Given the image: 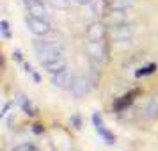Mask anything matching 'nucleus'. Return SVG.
Segmentation results:
<instances>
[{
  "label": "nucleus",
  "instance_id": "nucleus-1",
  "mask_svg": "<svg viewBox=\"0 0 158 151\" xmlns=\"http://www.w3.org/2000/svg\"><path fill=\"white\" fill-rule=\"evenodd\" d=\"M34 52H36V57L39 59V62L44 64V62H50V61H55V59L64 57V52L59 46L57 43H52V41H46L43 37H37L34 39Z\"/></svg>",
  "mask_w": 158,
  "mask_h": 151
},
{
  "label": "nucleus",
  "instance_id": "nucleus-2",
  "mask_svg": "<svg viewBox=\"0 0 158 151\" xmlns=\"http://www.w3.org/2000/svg\"><path fill=\"white\" fill-rule=\"evenodd\" d=\"M25 27L36 37H44L52 32V23L48 22V18H39V16L25 15Z\"/></svg>",
  "mask_w": 158,
  "mask_h": 151
},
{
  "label": "nucleus",
  "instance_id": "nucleus-3",
  "mask_svg": "<svg viewBox=\"0 0 158 151\" xmlns=\"http://www.w3.org/2000/svg\"><path fill=\"white\" fill-rule=\"evenodd\" d=\"M85 52L91 57L93 62L96 64H103L108 61V43L107 39L103 41H87L85 43Z\"/></svg>",
  "mask_w": 158,
  "mask_h": 151
},
{
  "label": "nucleus",
  "instance_id": "nucleus-4",
  "mask_svg": "<svg viewBox=\"0 0 158 151\" xmlns=\"http://www.w3.org/2000/svg\"><path fill=\"white\" fill-rule=\"evenodd\" d=\"M85 37H87V41H103V39H107L108 37L107 25L103 22H100V20L89 23L85 29Z\"/></svg>",
  "mask_w": 158,
  "mask_h": 151
},
{
  "label": "nucleus",
  "instance_id": "nucleus-5",
  "mask_svg": "<svg viewBox=\"0 0 158 151\" xmlns=\"http://www.w3.org/2000/svg\"><path fill=\"white\" fill-rule=\"evenodd\" d=\"M93 124H94V130H96V133L100 135L101 141H103L105 144H108V146H114L115 144V135L105 126V123H103V119H101V115L98 114V112L93 114Z\"/></svg>",
  "mask_w": 158,
  "mask_h": 151
},
{
  "label": "nucleus",
  "instance_id": "nucleus-6",
  "mask_svg": "<svg viewBox=\"0 0 158 151\" xmlns=\"http://www.w3.org/2000/svg\"><path fill=\"white\" fill-rule=\"evenodd\" d=\"M52 77V84L53 87H57V89H66V91H69L73 86V80H75V73L69 69V68H66L64 71L60 73H55V75H50Z\"/></svg>",
  "mask_w": 158,
  "mask_h": 151
},
{
  "label": "nucleus",
  "instance_id": "nucleus-7",
  "mask_svg": "<svg viewBox=\"0 0 158 151\" xmlns=\"http://www.w3.org/2000/svg\"><path fill=\"white\" fill-rule=\"evenodd\" d=\"M91 87H93V84H91V80L87 78V77L77 75L75 80H73V86L69 89V93L73 96H77V98H82V96H85V94L91 93Z\"/></svg>",
  "mask_w": 158,
  "mask_h": 151
},
{
  "label": "nucleus",
  "instance_id": "nucleus-8",
  "mask_svg": "<svg viewBox=\"0 0 158 151\" xmlns=\"http://www.w3.org/2000/svg\"><path fill=\"white\" fill-rule=\"evenodd\" d=\"M25 13L30 16H39V18H48V9L41 0H23Z\"/></svg>",
  "mask_w": 158,
  "mask_h": 151
},
{
  "label": "nucleus",
  "instance_id": "nucleus-9",
  "mask_svg": "<svg viewBox=\"0 0 158 151\" xmlns=\"http://www.w3.org/2000/svg\"><path fill=\"white\" fill-rule=\"evenodd\" d=\"M135 6V0H107V13H126Z\"/></svg>",
  "mask_w": 158,
  "mask_h": 151
},
{
  "label": "nucleus",
  "instance_id": "nucleus-10",
  "mask_svg": "<svg viewBox=\"0 0 158 151\" xmlns=\"http://www.w3.org/2000/svg\"><path fill=\"white\" fill-rule=\"evenodd\" d=\"M131 34H133V27H131V25H128L126 22L114 23V30H112V36H114V39H128Z\"/></svg>",
  "mask_w": 158,
  "mask_h": 151
},
{
  "label": "nucleus",
  "instance_id": "nucleus-11",
  "mask_svg": "<svg viewBox=\"0 0 158 151\" xmlns=\"http://www.w3.org/2000/svg\"><path fill=\"white\" fill-rule=\"evenodd\" d=\"M41 66H43V69L46 73L55 75V73L64 71L66 68H68V62H66V57H60V59H55V61H50V62H44Z\"/></svg>",
  "mask_w": 158,
  "mask_h": 151
},
{
  "label": "nucleus",
  "instance_id": "nucleus-12",
  "mask_svg": "<svg viewBox=\"0 0 158 151\" xmlns=\"http://www.w3.org/2000/svg\"><path fill=\"white\" fill-rule=\"evenodd\" d=\"M135 96H137V91H131V93L124 94V96H121V98H117V101L114 103V110L115 112H123V110H126V108L133 103Z\"/></svg>",
  "mask_w": 158,
  "mask_h": 151
},
{
  "label": "nucleus",
  "instance_id": "nucleus-13",
  "mask_svg": "<svg viewBox=\"0 0 158 151\" xmlns=\"http://www.w3.org/2000/svg\"><path fill=\"white\" fill-rule=\"evenodd\" d=\"M156 69H158L156 64H148V66H142L140 69H137L135 75H137V77H148V75H153Z\"/></svg>",
  "mask_w": 158,
  "mask_h": 151
},
{
  "label": "nucleus",
  "instance_id": "nucleus-14",
  "mask_svg": "<svg viewBox=\"0 0 158 151\" xmlns=\"http://www.w3.org/2000/svg\"><path fill=\"white\" fill-rule=\"evenodd\" d=\"M11 151H41V149H39V148H36L34 144L23 142V144H18V146H15Z\"/></svg>",
  "mask_w": 158,
  "mask_h": 151
},
{
  "label": "nucleus",
  "instance_id": "nucleus-15",
  "mask_svg": "<svg viewBox=\"0 0 158 151\" xmlns=\"http://www.w3.org/2000/svg\"><path fill=\"white\" fill-rule=\"evenodd\" d=\"M0 30H2V37L4 39H11V29H9L7 20H2L0 22Z\"/></svg>",
  "mask_w": 158,
  "mask_h": 151
},
{
  "label": "nucleus",
  "instance_id": "nucleus-16",
  "mask_svg": "<svg viewBox=\"0 0 158 151\" xmlns=\"http://www.w3.org/2000/svg\"><path fill=\"white\" fill-rule=\"evenodd\" d=\"M73 2H75V4H80V6H91L96 0H73Z\"/></svg>",
  "mask_w": 158,
  "mask_h": 151
}]
</instances>
